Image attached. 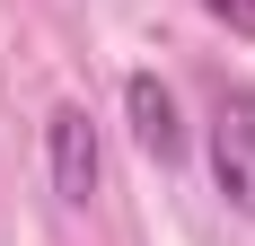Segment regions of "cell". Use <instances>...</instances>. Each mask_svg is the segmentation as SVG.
Listing matches in <instances>:
<instances>
[{
	"mask_svg": "<svg viewBox=\"0 0 255 246\" xmlns=\"http://www.w3.org/2000/svg\"><path fill=\"white\" fill-rule=\"evenodd\" d=\"M211 185L238 220H255V79H229L211 106Z\"/></svg>",
	"mask_w": 255,
	"mask_h": 246,
	"instance_id": "6da1fadb",
	"label": "cell"
},
{
	"mask_svg": "<svg viewBox=\"0 0 255 246\" xmlns=\"http://www.w3.org/2000/svg\"><path fill=\"white\" fill-rule=\"evenodd\" d=\"M44 167H53V202H71V211L97 202L106 158H97V123H88V106H79V97H62V106L44 115Z\"/></svg>",
	"mask_w": 255,
	"mask_h": 246,
	"instance_id": "7a4b0ae2",
	"label": "cell"
},
{
	"mask_svg": "<svg viewBox=\"0 0 255 246\" xmlns=\"http://www.w3.org/2000/svg\"><path fill=\"white\" fill-rule=\"evenodd\" d=\"M124 115H132L141 158H158V167L185 158V115H176V88H167L158 71H132V79H124Z\"/></svg>",
	"mask_w": 255,
	"mask_h": 246,
	"instance_id": "3957f363",
	"label": "cell"
},
{
	"mask_svg": "<svg viewBox=\"0 0 255 246\" xmlns=\"http://www.w3.org/2000/svg\"><path fill=\"white\" fill-rule=\"evenodd\" d=\"M194 9H211L229 35H247V44H255V0H194Z\"/></svg>",
	"mask_w": 255,
	"mask_h": 246,
	"instance_id": "277c9868",
	"label": "cell"
}]
</instances>
